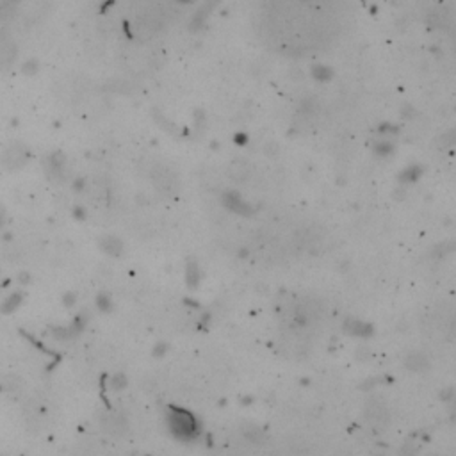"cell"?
I'll return each instance as SVG.
<instances>
[{"label":"cell","mask_w":456,"mask_h":456,"mask_svg":"<svg viewBox=\"0 0 456 456\" xmlns=\"http://www.w3.org/2000/svg\"><path fill=\"white\" fill-rule=\"evenodd\" d=\"M168 426L170 431L178 438V440H194L200 435V424L196 417L178 406H171L168 414Z\"/></svg>","instance_id":"6da1fadb"},{"label":"cell","mask_w":456,"mask_h":456,"mask_svg":"<svg viewBox=\"0 0 456 456\" xmlns=\"http://www.w3.org/2000/svg\"><path fill=\"white\" fill-rule=\"evenodd\" d=\"M27 161H29V150L21 143H13L2 153V164H4L5 170L9 171H16L23 168Z\"/></svg>","instance_id":"7a4b0ae2"},{"label":"cell","mask_w":456,"mask_h":456,"mask_svg":"<svg viewBox=\"0 0 456 456\" xmlns=\"http://www.w3.org/2000/svg\"><path fill=\"white\" fill-rule=\"evenodd\" d=\"M16 56H18V47L13 36L7 31L0 29V70H7L15 62Z\"/></svg>","instance_id":"3957f363"},{"label":"cell","mask_w":456,"mask_h":456,"mask_svg":"<svg viewBox=\"0 0 456 456\" xmlns=\"http://www.w3.org/2000/svg\"><path fill=\"white\" fill-rule=\"evenodd\" d=\"M342 328H344V332H346L347 335L358 337V339H369L374 332L373 324H369V323H365V321H360V319H355V317H347L346 321H344V324H342Z\"/></svg>","instance_id":"277c9868"},{"label":"cell","mask_w":456,"mask_h":456,"mask_svg":"<svg viewBox=\"0 0 456 456\" xmlns=\"http://www.w3.org/2000/svg\"><path fill=\"white\" fill-rule=\"evenodd\" d=\"M223 203H225V207H228L230 210H233V212L244 214V216L251 214V207H249L248 203H244L243 200H241V196H239L235 191L225 192V194H223Z\"/></svg>","instance_id":"5b68a950"},{"label":"cell","mask_w":456,"mask_h":456,"mask_svg":"<svg viewBox=\"0 0 456 456\" xmlns=\"http://www.w3.org/2000/svg\"><path fill=\"white\" fill-rule=\"evenodd\" d=\"M404 367L408 369V371H412V373H424L426 369L430 367V360H428V357H426L424 353L414 351L406 357Z\"/></svg>","instance_id":"8992f818"},{"label":"cell","mask_w":456,"mask_h":456,"mask_svg":"<svg viewBox=\"0 0 456 456\" xmlns=\"http://www.w3.org/2000/svg\"><path fill=\"white\" fill-rule=\"evenodd\" d=\"M21 303H23V292L15 290V292H11V294L0 303V314L9 316V314H13V312H16L20 308Z\"/></svg>","instance_id":"52a82bcc"},{"label":"cell","mask_w":456,"mask_h":456,"mask_svg":"<svg viewBox=\"0 0 456 456\" xmlns=\"http://www.w3.org/2000/svg\"><path fill=\"white\" fill-rule=\"evenodd\" d=\"M100 248L109 257H119L123 253V243L114 235H105V237L100 239Z\"/></svg>","instance_id":"ba28073f"},{"label":"cell","mask_w":456,"mask_h":456,"mask_svg":"<svg viewBox=\"0 0 456 456\" xmlns=\"http://www.w3.org/2000/svg\"><path fill=\"white\" fill-rule=\"evenodd\" d=\"M200 280H202L200 266H198L196 262H192V260H191V262L186 266V284L189 285L191 289H194V287H198Z\"/></svg>","instance_id":"9c48e42d"},{"label":"cell","mask_w":456,"mask_h":456,"mask_svg":"<svg viewBox=\"0 0 456 456\" xmlns=\"http://www.w3.org/2000/svg\"><path fill=\"white\" fill-rule=\"evenodd\" d=\"M86 324H88V316L86 314H77V316L73 317V321H72V324H70V332H72V335H73V339L75 337H78L80 333L84 332V328H86Z\"/></svg>","instance_id":"30bf717a"},{"label":"cell","mask_w":456,"mask_h":456,"mask_svg":"<svg viewBox=\"0 0 456 456\" xmlns=\"http://www.w3.org/2000/svg\"><path fill=\"white\" fill-rule=\"evenodd\" d=\"M95 303H96V308H98L102 314H109L114 308V303H113V300H111V296L105 294V292H100V294L96 296Z\"/></svg>","instance_id":"8fae6325"},{"label":"cell","mask_w":456,"mask_h":456,"mask_svg":"<svg viewBox=\"0 0 456 456\" xmlns=\"http://www.w3.org/2000/svg\"><path fill=\"white\" fill-rule=\"evenodd\" d=\"M62 168H64V157L61 153H52L48 157V173L59 175L62 173Z\"/></svg>","instance_id":"7c38bea8"},{"label":"cell","mask_w":456,"mask_h":456,"mask_svg":"<svg viewBox=\"0 0 456 456\" xmlns=\"http://www.w3.org/2000/svg\"><path fill=\"white\" fill-rule=\"evenodd\" d=\"M420 175H422V168L420 166H410V168H406L401 175H399V180L403 182V184H412V182L417 180Z\"/></svg>","instance_id":"4fadbf2b"},{"label":"cell","mask_w":456,"mask_h":456,"mask_svg":"<svg viewBox=\"0 0 456 456\" xmlns=\"http://www.w3.org/2000/svg\"><path fill=\"white\" fill-rule=\"evenodd\" d=\"M127 385H129V378L123 373H116L109 378V389L114 390V392L127 389Z\"/></svg>","instance_id":"5bb4252c"},{"label":"cell","mask_w":456,"mask_h":456,"mask_svg":"<svg viewBox=\"0 0 456 456\" xmlns=\"http://www.w3.org/2000/svg\"><path fill=\"white\" fill-rule=\"evenodd\" d=\"M244 438L248 442H251V444H260V442L266 438V433L262 428H257V426H253V428H249V430L244 431Z\"/></svg>","instance_id":"9a60e30c"},{"label":"cell","mask_w":456,"mask_h":456,"mask_svg":"<svg viewBox=\"0 0 456 456\" xmlns=\"http://www.w3.org/2000/svg\"><path fill=\"white\" fill-rule=\"evenodd\" d=\"M50 333H52V337L57 339V341H70V339H73L72 332H70L68 326H52L50 328Z\"/></svg>","instance_id":"2e32d148"},{"label":"cell","mask_w":456,"mask_h":456,"mask_svg":"<svg viewBox=\"0 0 456 456\" xmlns=\"http://www.w3.org/2000/svg\"><path fill=\"white\" fill-rule=\"evenodd\" d=\"M312 75H314V78H317V80H321V82H326V80H330L332 78V70L326 66H314L312 68Z\"/></svg>","instance_id":"e0dca14e"},{"label":"cell","mask_w":456,"mask_h":456,"mask_svg":"<svg viewBox=\"0 0 456 456\" xmlns=\"http://www.w3.org/2000/svg\"><path fill=\"white\" fill-rule=\"evenodd\" d=\"M374 152H376L378 155H381V157H387V155H390V153L394 152V146H392V143H385V141H381V143H376V146H374Z\"/></svg>","instance_id":"ac0fdd59"},{"label":"cell","mask_w":456,"mask_h":456,"mask_svg":"<svg viewBox=\"0 0 456 456\" xmlns=\"http://www.w3.org/2000/svg\"><path fill=\"white\" fill-rule=\"evenodd\" d=\"M75 303H77V292L68 290V292H64V294H62V305L66 306V308H72V306H75Z\"/></svg>","instance_id":"d6986e66"},{"label":"cell","mask_w":456,"mask_h":456,"mask_svg":"<svg viewBox=\"0 0 456 456\" xmlns=\"http://www.w3.org/2000/svg\"><path fill=\"white\" fill-rule=\"evenodd\" d=\"M168 351H170V346H168L166 342H157L155 346H153V357L155 358H164Z\"/></svg>","instance_id":"ffe728a7"},{"label":"cell","mask_w":456,"mask_h":456,"mask_svg":"<svg viewBox=\"0 0 456 456\" xmlns=\"http://www.w3.org/2000/svg\"><path fill=\"white\" fill-rule=\"evenodd\" d=\"M21 70H23V73H27V75H31V73H36V72H38V61H36V59H29V61L23 62V66H21Z\"/></svg>","instance_id":"44dd1931"},{"label":"cell","mask_w":456,"mask_h":456,"mask_svg":"<svg viewBox=\"0 0 456 456\" xmlns=\"http://www.w3.org/2000/svg\"><path fill=\"white\" fill-rule=\"evenodd\" d=\"M440 398L444 399V401H453V398H455V389H453V387H449V389L442 390Z\"/></svg>","instance_id":"7402d4cb"},{"label":"cell","mask_w":456,"mask_h":456,"mask_svg":"<svg viewBox=\"0 0 456 456\" xmlns=\"http://www.w3.org/2000/svg\"><path fill=\"white\" fill-rule=\"evenodd\" d=\"M31 280H32V276L27 273V271H21L20 275H18V282H20L21 285H29L31 284Z\"/></svg>","instance_id":"603a6c76"},{"label":"cell","mask_w":456,"mask_h":456,"mask_svg":"<svg viewBox=\"0 0 456 456\" xmlns=\"http://www.w3.org/2000/svg\"><path fill=\"white\" fill-rule=\"evenodd\" d=\"M380 132H392V134H398V129H396L394 125H389V123H385V125H381L380 127Z\"/></svg>","instance_id":"cb8c5ba5"},{"label":"cell","mask_w":456,"mask_h":456,"mask_svg":"<svg viewBox=\"0 0 456 456\" xmlns=\"http://www.w3.org/2000/svg\"><path fill=\"white\" fill-rule=\"evenodd\" d=\"M73 216H75L77 219H84V218H86V212H84L82 207H77L75 210H73Z\"/></svg>","instance_id":"d4e9b609"},{"label":"cell","mask_w":456,"mask_h":456,"mask_svg":"<svg viewBox=\"0 0 456 456\" xmlns=\"http://www.w3.org/2000/svg\"><path fill=\"white\" fill-rule=\"evenodd\" d=\"M5 219H7V214H5V209L0 205V228L5 225Z\"/></svg>","instance_id":"484cf974"},{"label":"cell","mask_w":456,"mask_h":456,"mask_svg":"<svg viewBox=\"0 0 456 456\" xmlns=\"http://www.w3.org/2000/svg\"><path fill=\"white\" fill-rule=\"evenodd\" d=\"M235 141H237V145H246V135H244V134H237V135H235Z\"/></svg>","instance_id":"4316f807"},{"label":"cell","mask_w":456,"mask_h":456,"mask_svg":"<svg viewBox=\"0 0 456 456\" xmlns=\"http://www.w3.org/2000/svg\"><path fill=\"white\" fill-rule=\"evenodd\" d=\"M241 403H243V404H251V403H253V399L249 398V396H246V398H241Z\"/></svg>","instance_id":"83f0119b"},{"label":"cell","mask_w":456,"mask_h":456,"mask_svg":"<svg viewBox=\"0 0 456 456\" xmlns=\"http://www.w3.org/2000/svg\"><path fill=\"white\" fill-rule=\"evenodd\" d=\"M178 2H182V4H192L194 0H178Z\"/></svg>","instance_id":"f1b7e54d"}]
</instances>
